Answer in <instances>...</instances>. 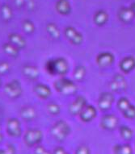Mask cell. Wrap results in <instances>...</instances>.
I'll list each match as a JSON object with an SVG mask.
<instances>
[{
    "label": "cell",
    "mask_w": 135,
    "mask_h": 154,
    "mask_svg": "<svg viewBox=\"0 0 135 154\" xmlns=\"http://www.w3.org/2000/svg\"><path fill=\"white\" fill-rule=\"evenodd\" d=\"M46 69L53 75H64L69 70V62L64 57L50 59L46 62Z\"/></svg>",
    "instance_id": "6da1fadb"
},
{
    "label": "cell",
    "mask_w": 135,
    "mask_h": 154,
    "mask_svg": "<svg viewBox=\"0 0 135 154\" xmlns=\"http://www.w3.org/2000/svg\"><path fill=\"white\" fill-rule=\"evenodd\" d=\"M54 88L58 93L64 95H72L77 92L78 87L74 81L69 79L61 78L54 82Z\"/></svg>",
    "instance_id": "7a4b0ae2"
},
{
    "label": "cell",
    "mask_w": 135,
    "mask_h": 154,
    "mask_svg": "<svg viewBox=\"0 0 135 154\" xmlns=\"http://www.w3.org/2000/svg\"><path fill=\"white\" fill-rule=\"evenodd\" d=\"M71 131V128L68 123L64 120L57 121L51 128L52 136L58 141H63L69 136Z\"/></svg>",
    "instance_id": "3957f363"
},
{
    "label": "cell",
    "mask_w": 135,
    "mask_h": 154,
    "mask_svg": "<svg viewBox=\"0 0 135 154\" xmlns=\"http://www.w3.org/2000/svg\"><path fill=\"white\" fill-rule=\"evenodd\" d=\"M43 140V132L40 129H28L24 136V141L26 145L33 147L40 144Z\"/></svg>",
    "instance_id": "277c9868"
},
{
    "label": "cell",
    "mask_w": 135,
    "mask_h": 154,
    "mask_svg": "<svg viewBox=\"0 0 135 154\" xmlns=\"http://www.w3.org/2000/svg\"><path fill=\"white\" fill-rule=\"evenodd\" d=\"M4 92L6 95L11 99H18L23 93L21 82L17 79H14L11 81L4 86Z\"/></svg>",
    "instance_id": "5b68a950"
},
{
    "label": "cell",
    "mask_w": 135,
    "mask_h": 154,
    "mask_svg": "<svg viewBox=\"0 0 135 154\" xmlns=\"http://www.w3.org/2000/svg\"><path fill=\"white\" fill-rule=\"evenodd\" d=\"M64 35L68 39V41L74 45H79L83 41V35L79 31H77L74 27L68 26L64 30Z\"/></svg>",
    "instance_id": "8992f818"
},
{
    "label": "cell",
    "mask_w": 135,
    "mask_h": 154,
    "mask_svg": "<svg viewBox=\"0 0 135 154\" xmlns=\"http://www.w3.org/2000/svg\"><path fill=\"white\" fill-rule=\"evenodd\" d=\"M7 132L11 137H20L22 134L21 124L16 118H10L7 122Z\"/></svg>",
    "instance_id": "52a82bcc"
},
{
    "label": "cell",
    "mask_w": 135,
    "mask_h": 154,
    "mask_svg": "<svg viewBox=\"0 0 135 154\" xmlns=\"http://www.w3.org/2000/svg\"><path fill=\"white\" fill-rule=\"evenodd\" d=\"M114 102V96L111 92H103L99 95L98 100V107L102 111L109 110Z\"/></svg>",
    "instance_id": "ba28073f"
},
{
    "label": "cell",
    "mask_w": 135,
    "mask_h": 154,
    "mask_svg": "<svg viewBox=\"0 0 135 154\" xmlns=\"http://www.w3.org/2000/svg\"><path fill=\"white\" fill-rule=\"evenodd\" d=\"M87 99L84 96H78L69 106V112L73 116H78L87 105Z\"/></svg>",
    "instance_id": "9c48e42d"
},
{
    "label": "cell",
    "mask_w": 135,
    "mask_h": 154,
    "mask_svg": "<svg viewBox=\"0 0 135 154\" xmlns=\"http://www.w3.org/2000/svg\"><path fill=\"white\" fill-rule=\"evenodd\" d=\"M118 125V119L114 115H105L100 120V126L103 129L107 131H112L116 129Z\"/></svg>",
    "instance_id": "30bf717a"
},
{
    "label": "cell",
    "mask_w": 135,
    "mask_h": 154,
    "mask_svg": "<svg viewBox=\"0 0 135 154\" xmlns=\"http://www.w3.org/2000/svg\"><path fill=\"white\" fill-rule=\"evenodd\" d=\"M114 55L110 52H102L96 57V63L99 67L106 68L114 62Z\"/></svg>",
    "instance_id": "8fae6325"
},
{
    "label": "cell",
    "mask_w": 135,
    "mask_h": 154,
    "mask_svg": "<svg viewBox=\"0 0 135 154\" xmlns=\"http://www.w3.org/2000/svg\"><path fill=\"white\" fill-rule=\"evenodd\" d=\"M80 119L84 123H89L96 117V108L92 105H87L79 115Z\"/></svg>",
    "instance_id": "7c38bea8"
},
{
    "label": "cell",
    "mask_w": 135,
    "mask_h": 154,
    "mask_svg": "<svg viewBox=\"0 0 135 154\" xmlns=\"http://www.w3.org/2000/svg\"><path fill=\"white\" fill-rule=\"evenodd\" d=\"M110 88L113 91L121 92L127 88V82L125 78L121 74H116L113 77L112 82L110 85Z\"/></svg>",
    "instance_id": "4fadbf2b"
},
{
    "label": "cell",
    "mask_w": 135,
    "mask_h": 154,
    "mask_svg": "<svg viewBox=\"0 0 135 154\" xmlns=\"http://www.w3.org/2000/svg\"><path fill=\"white\" fill-rule=\"evenodd\" d=\"M33 90H34V92H35L36 95L42 99H49L52 94L51 89H50L49 86L46 85V84H36V86H34Z\"/></svg>",
    "instance_id": "5bb4252c"
},
{
    "label": "cell",
    "mask_w": 135,
    "mask_h": 154,
    "mask_svg": "<svg viewBox=\"0 0 135 154\" xmlns=\"http://www.w3.org/2000/svg\"><path fill=\"white\" fill-rule=\"evenodd\" d=\"M119 66H120V69L122 71L123 73H130L131 71L135 69V57H131V56L124 57L121 61Z\"/></svg>",
    "instance_id": "9a60e30c"
},
{
    "label": "cell",
    "mask_w": 135,
    "mask_h": 154,
    "mask_svg": "<svg viewBox=\"0 0 135 154\" xmlns=\"http://www.w3.org/2000/svg\"><path fill=\"white\" fill-rule=\"evenodd\" d=\"M117 15H118V19L121 22L125 23H130L134 18V15H133V12L131 10V8H125V7H122L119 9Z\"/></svg>",
    "instance_id": "2e32d148"
},
{
    "label": "cell",
    "mask_w": 135,
    "mask_h": 154,
    "mask_svg": "<svg viewBox=\"0 0 135 154\" xmlns=\"http://www.w3.org/2000/svg\"><path fill=\"white\" fill-rule=\"evenodd\" d=\"M8 39H9V42L12 44L13 45H15V47H17L20 50L25 48L26 44H27L25 39L18 33H10L8 35Z\"/></svg>",
    "instance_id": "e0dca14e"
},
{
    "label": "cell",
    "mask_w": 135,
    "mask_h": 154,
    "mask_svg": "<svg viewBox=\"0 0 135 154\" xmlns=\"http://www.w3.org/2000/svg\"><path fill=\"white\" fill-rule=\"evenodd\" d=\"M22 73L29 80H36L40 75V70L36 66L27 65L23 67Z\"/></svg>",
    "instance_id": "ac0fdd59"
},
{
    "label": "cell",
    "mask_w": 135,
    "mask_h": 154,
    "mask_svg": "<svg viewBox=\"0 0 135 154\" xmlns=\"http://www.w3.org/2000/svg\"><path fill=\"white\" fill-rule=\"evenodd\" d=\"M55 8L57 11L62 15H67L71 12V5L69 0H58Z\"/></svg>",
    "instance_id": "d6986e66"
},
{
    "label": "cell",
    "mask_w": 135,
    "mask_h": 154,
    "mask_svg": "<svg viewBox=\"0 0 135 154\" xmlns=\"http://www.w3.org/2000/svg\"><path fill=\"white\" fill-rule=\"evenodd\" d=\"M94 23L97 26H103L107 23L108 20V14L105 10H99L96 12L93 17Z\"/></svg>",
    "instance_id": "ffe728a7"
},
{
    "label": "cell",
    "mask_w": 135,
    "mask_h": 154,
    "mask_svg": "<svg viewBox=\"0 0 135 154\" xmlns=\"http://www.w3.org/2000/svg\"><path fill=\"white\" fill-rule=\"evenodd\" d=\"M20 116L26 121H32L36 117V111L33 106H24L21 109Z\"/></svg>",
    "instance_id": "44dd1931"
},
{
    "label": "cell",
    "mask_w": 135,
    "mask_h": 154,
    "mask_svg": "<svg viewBox=\"0 0 135 154\" xmlns=\"http://www.w3.org/2000/svg\"><path fill=\"white\" fill-rule=\"evenodd\" d=\"M3 52L8 55L11 57H17L20 54V49L17 47H15V45H13L12 44H11L10 42L8 43H5L3 45Z\"/></svg>",
    "instance_id": "7402d4cb"
},
{
    "label": "cell",
    "mask_w": 135,
    "mask_h": 154,
    "mask_svg": "<svg viewBox=\"0 0 135 154\" xmlns=\"http://www.w3.org/2000/svg\"><path fill=\"white\" fill-rule=\"evenodd\" d=\"M46 32L49 35H50V37L54 39V40H58L61 36V32L58 27L54 23H49L46 25Z\"/></svg>",
    "instance_id": "603a6c76"
},
{
    "label": "cell",
    "mask_w": 135,
    "mask_h": 154,
    "mask_svg": "<svg viewBox=\"0 0 135 154\" xmlns=\"http://www.w3.org/2000/svg\"><path fill=\"white\" fill-rule=\"evenodd\" d=\"M0 14H1V17L4 21L11 20L13 17L12 9L8 4H4L2 6V8L0 9Z\"/></svg>",
    "instance_id": "cb8c5ba5"
},
{
    "label": "cell",
    "mask_w": 135,
    "mask_h": 154,
    "mask_svg": "<svg viewBox=\"0 0 135 154\" xmlns=\"http://www.w3.org/2000/svg\"><path fill=\"white\" fill-rule=\"evenodd\" d=\"M113 152L116 154H131L133 150L130 144H116L113 148Z\"/></svg>",
    "instance_id": "d4e9b609"
},
{
    "label": "cell",
    "mask_w": 135,
    "mask_h": 154,
    "mask_svg": "<svg viewBox=\"0 0 135 154\" xmlns=\"http://www.w3.org/2000/svg\"><path fill=\"white\" fill-rule=\"evenodd\" d=\"M86 73H87V69L85 66H78L74 69L73 76H74V79L77 81H82L85 78Z\"/></svg>",
    "instance_id": "484cf974"
},
{
    "label": "cell",
    "mask_w": 135,
    "mask_h": 154,
    "mask_svg": "<svg viewBox=\"0 0 135 154\" xmlns=\"http://www.w3.org/2000/svg\"><path fill=\"white\" fill-rule=\"evenodd\" d=\"M22 29L27 34H32L36 30V27L33 21L30 20H24L22 22Z\"/></svg>",
    "instance_id": "4316f807"
},
{
    "label": "cell",
    "mask_w": 135,
    "mask_h": 154,
    "mask_svg": "<svg viewBox=\"0 0 135 154\" xmlns=\"http://www.w3.org/2000/svg\"><path fill=\"white\" fill-rule=\"evenodd\" d=\"M120 134L121 137L125 140H130L132 139L133 131V130L130 128V127L123 125V126L121 127Z\"/></svg>",
    "instance_id": "83f0119b"
},
{
    "label": "cell",
    "mask_w": 135,
    "mask_h": 154,
    "mask_svg": "<svg viewBox=\"0 0 135 154\" xmlns=\"http://www.w3.org/2000/svg\"><path fill=\"white\" fill-rule=\"evenodd\" d=\"M130 104L131 103H130V100L127 98L122 97L117 102V108L119 109L121 112H123V111H125L130 106Z\"/></svg>",
    "instance_id": "f1b7e54d"
},
{
    "label": "cell",
    "mask_w": 135,
    "mask_h": 154,
    "mask_svg": "<svg viewBox=\"0 0 135 154\" xmlns=\"http://www.w3.org/2000/svg\"><path fill=\"white\" fill-rule=\"evenodd\" d=\"M47 110L53 116H57L61 112V107L58 104L55 103H50L47 106Z\"/></svg>",
    "instance_id": "f546056e"
},
{
    "label": "cell",
    "mask_w": 135,
    "mask_h": 154,
    "mask_svg": "<svg viewBox=\"0 0 135 154\" xmlns=\"http://www.w3.org/2000/svg\"><path fill=\"white\" fill-rule=\"evenodd\" d=\"M124 116L127 119H134L135 118V106L133 104H130V106L128 107L125 111L122 112Z\"/></svg>",
    "instance_id": "4dcf8cb0"
},
{
    "label": "cell",
    "mask_w": 135,
    "mask_h": 154,
    "mask_svg": "<svg viewBox=\"0 0 135 154\" xmlns=\"http://www.w3.org/2000/svg\"><path fill=\"white\" fill-rule=\"evenodd\" d=\"M11 66L8 61H1L0 62V74H6L10 70Z\"/></svg>",
    "instance_id": "1f68e13d"
},
{
    "label": "cell",
    "mask_w": 135,
    "mask_h": 154,
    "mask_svg": "<svg viewBox=\"0 0 135 154\" xmlns=\"http://www.w3.org/2000/svg\"><path fill=\"white\" fill-rule=\"evenodd\" d=\"M76 154H89L91 153V151H90V149L86 145H80L79 147H78V149H76V152H75Z\"/></svg>",
    "instance_id": "d6a6232c"
},
{
    "label": "cell",
    "mask_w": 135,
    "mask_h": 154,
    "mask_svg": "<svg viewBox=\"0 0 135 154\" xmlns=\"http://www.w3.org/2000/svg\"><path fill=\"white\" fill-rule=\"evenodd\" d=\"M24 7H25L28 10L33 11L35 9V7H36V3L34 0H25V4H24Z\"/></svg>",
    "instance_id": "836d02e7"
},
{
    "label": "cell",
    "mask_w": 135,
    "mask_h": 154,
    "mask_svg": "<svg viewBox=\"0 0 135 154\" xmlns=\"http://www.w3.org/2000/svg\"><path fill=\"white\" fill-rule=\"evenodd\" d=\"M54 153L55 154H66L67 153L63 147H57L54 150Z\"/></svg>",
    "instance_id": "e575fe53"
},
{
    "label": "cell",
    "mask_w": 135,
    "mask_h": 154,
    "mask_svg": "<svg viewBox=\"0 0 135 154\" xmlns=\"http://www.w3.org/2000/svg\"><path fill=\"white\" fill-rule=\"evenodd\" d=\"M14 3L15 5L18 8H21L24 7L25 4V0H14Z\"/></svg>",
    "instance_id": "d590c367"
},
{
    "label": "cell",
    "mask_w": 135,
    "mask_h": 154,
    "mask_svg": "<svg viewBox=\"0 0 135 154\" xmlns=\"http://www.w3.org/2000/svg\"><path fill=\"white\" fill-rule=\"evenodd\" d=\"M35 153L37 154H45L47 153V151H46V149L42 146H38L36 148V150H35Z\"/></svg>",
    "instance_id": "8d00e7d4"
},
{
    "label": "cell",
    "mask_w": 135,
    "mask_h": 154,
    "mask_svg": "<svg viewBox=\"0 0 135 154\" xmlns=\"http://www.w3.org/2000/svg\"><path fill=\"white\" fill-rule=\"evenodd\" d=\"M130 8H131V10L133 11V15H134V17H135V3H132Z\"/></svg>",
    "instance_id": "74e56055"
},
{
    "label": "cell",
    "mask_w": 135,
    "mask_h": 154,
    "mask_svg": "<svg viewBox=\"0 0 135 154\" xmlns=\"http://www.w3.org/2000/svg\"><path fill=\"white\" fill-rule=\"evenodd\" d=\"M3 138H4V137H3V132H2V129H1V128H0V143L3 141Z\"/></svg>",
    "instance_id": "f35d334b"
},
{
    "label": "cell",
    "mask_w": 135,
    "mask_h": 154,
    "mask_svg": "<svg viewBox=\"0 0 135 154\" xmlns=\"http://www.w3.org/2000/svg\"><path fill=\"white\" fill-rule=\"evenodd\" d=\"M6 152L5 151H3V150H1V151H0V153H5Z\"/></svg>",
    "instance_id": "ab89813d"
},
{
    "label": "cell",
    "mask_w": 135,
    "mask_h": 154,
    "mask_svg": "<svg viewBox=\"0 0 135 154\" xmlns=\"http://www.w3.org/2000/svg\"><path fill=\"white\" fill-rule=\"evenodd\" d=\"M0 87H1V80H0Z\"/></svg>",
    "instance_id": "60d3db41"
}]
</instances>
